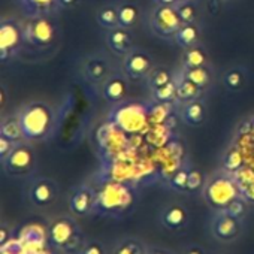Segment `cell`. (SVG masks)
Returning a JSON list of instances; mask_svg holds the SVG:
<instances>
[{"label":"cell","mask_w":254,"mask_h":254,"mask_svg":"<svg viewBox=\"0 0 254 254\" xmlns=\"http://www.w3.org/2000/svg\"><path fill=\"white\" fill-rule=\"evenodd\" d=\"M24 141L41 142L48 139L57 127L56 109L44 100H32L17 112Z\"/></svg>","instance_id":"cell-1"},{"label":"cell","mask_w":254,"mask_h":254,"mask_svg":"<svg viewBox=\"0 0 254 254\" xmlns=\"http://www.w3.org/2000/svg\"><path fill=\"white\" fill-rule=\"evenodd\" d=\"M47 238L53 248L59 251H76L79 253L84 245V232L73 217L60 215L50 221L47 227Z\"/></svg>","instance_id":"cell-2"},{"label":"cell","mask_w":254,"mask_h":254,"mask_svg":"<svg viewBox=\"0 0 254 254\" xmlns=\"http://www.w3.org/2000/svg\"><path fill=\"white\" fill-rule=\"evenodd\" d=\"M202 196L212 211H223L230 202L242 196V193L236 177L233 174L221 171L206 181Z\"/></svg>","instance_id":"cell-3"},{"label":"cell","mask_w":254,"mask_h":254,"mask_svg":"<svg viewBox=\"0 0 254 254\" xmlns=\"http://www.w3.org/2000/svg\"><path fill=\"white\" fill-rule=\"evenodd\" d=\"M135 202L133 190L120 183H108L97 191L94 212L108 217H121Z\"/></svg>","instance_id":"cell-4"},{"label":"cell","mask_w":254,"mask_h":254,"mask_svg":"<svg viewBox=\"0 0 254 254\" xmlns=\"http://www.w3.org/2000/svg\"><path fill=\"white\" fill-rule=\"evenodd\" d=\"M2 162V169L5 175L12 177V178H21V177H29L36 171L38 159L35 148L27 142H18L12 153Z\"/></svg>","instance_id":"cell-5"},{"label":"cell","mask_w":254,"mask_h":254,"mask_svg":"<svg viewBox=\"0 0 254 254\" xmlns=\"http://www.w3.org/2000/svg\"><path fill=\"white\" fill-rule=\"evenodd\" d=\"M24 38L26 44L35 48H50L59 39V27L48 15L30 17L24 23Z\"/></svg>","instance_id":"cell-6"},{"label":"cell","mask_w":254,"mask_h":254,"mask_svg":"<svg viewBox=\"0 0 254 254\" xmlns=\"http://www.w3.org/2000/svg\"><path fill=\"white\" fill-rule=\"evenodd\" d=\"M24 45V24H21L17 18L3 17L0 21V59L2 62L14 59Z\"/></svg>","instance_id":"cell-7"},{"label":"cell","mask_w":254,"mask_h":254,"mask_svg":"<svg viewBox=\"0 0 254 254\" xmlns=\"http://www.w3.org/2000/svg\"><path fill=\"white\" fill-rule=\"evenodd\" d=\"M148 109L139 103H118L112 112V121L127 133H138L148 121Z\"/></svg>","instance_id":"cell-8"},{"label":"cell","mask_w":254,"mask_h":254,"mask_svg":"<svg viewBox=\"0 0 254 254\" xmlns=\"http://www.w3.org/2000/svg\"><path fill=\"white\" fill-rule=\"evenodd\" d=\"M209 232L221 244H232L244 232V220L230 215L226 211H214L209 220Z\"/></svg>","instance_id":"cell-9"},{"label":"cell","mask_w":254,"mask_h":254,"mask_svg":"<svg viewBox=\"0 0 254 254\" xmlns=\"http://www.w3.org/2000/svg\"><path fill=\"white\" fill-rule=\"evenodd\" d=\"M60 196V186L57 181L48 177H38L35 178L27 190L29 202L39 209L51 206Z\"/></svg>","instance_id":"cell-10"},{"label":"cell","mask_w":254,"mask_h":254,"mask_svg":"<svg viewBox=\"0 0 254 254\" xmlns=\"http://www.w3.org/2000/svg\"><path fill=\"white\" fill-rule=\"evenodd\" d=\"M151 29L160 38H174L181 29L183 21L177 12L175 5L172 6H157L151 14Z\"/></svg>","instance_id":"cell-11"},{"label":"cell","mask_w":254,"mask_h":254,"mask_svg":"<svg viewBox=\"0 0 254 254\" xmlns=\"http://www.w3.org/2000/svg\"><path fill=\"white\" fill-rule=\"evenodd\" d=\"M154 67V59L151 57V54L136 47L123 59V70L127 75V78L132 81L147 78Z\"/></svg>","instance_id":"cell-12"},{"label":"cell","mask_w":254,"mask_h":254,"mask_svg":"<svg viewBox=\"0 0 254 254\" xmlns=\"http://www.w3.org/2000/svg\"><path fill=\"white\" fill-rule=\"evenodd\" d=\"M190 211L181 202H169L159 212V223L169 232H183L190 226Z\"/></svg>","instance_id":"cell-13"},{"label":"cell","mask_w":254,"mask_h":254,"mask_svg":"<svg viewBox=\"0 0 254 254\" xmlns=\"http://www.w3.org/2000/svg\"><path fill=\"white\" fill-rule=\"evenodd\" d=\"M97 200V191L88 184H81L73 189L69 199V211L73 217H88L94 212Z\"/></svg>","instance_id":"cell-14"},{"label":"cell","mask_w":254,"mask_h":254,"mask_svg":"<svg viewBox=\"0 0 254 254\" xmlns=\"http://www.w3.org/2000/svg\"><path fill=\"white\" fill-rule=\"evenodd\" d=\"M129 94V78L126 73H111L102 85V97L108 103H123Z\"/></svg>","instance_id":"cell-15"},{"label":"cell","mask_w":254,"mask_h":254,"mask_svg":"<svg viewBox=\"0 0 254 254\" xmlns=\"http://www.w3.org/2000/svg\"><path fill=\"white\" fill-rule=\"evenodd\" d=\"M106 44L114 54L124 57L135 48V38L130 33V29L115 27L112 30H108Z\"/></svg>","instance_id":"cell-16"},{"label":"cell","mask_w":254,"mask_h":254,"mask_svg":"<svg viewBox=\"0 0 254 254\" xmlns=\"http://www.w3.org/2000/svg\"><path fill=\"white\" fill-rule=\"evenodd\" d=\"M82 72H84V76L91 84H97V82H105L111 76L112 67L108 62V59H105L102 56H90L84 62Z\"/></svg>","instance_id":"cell-17"},{"label":"cell","mask_w":254,"mask_h":254,"mask_svg":"<svg viewBox=\"0 0 254 254\" xmlns=\"http://www.w3.org/2000/svg\"><path fill=\"white\" fill-rule=\"evenodd\" d=\"M180 115H181V120L187 126L200 127V126L205 124V121L208 118V105L202 97L190 100L187 103H183Z\"/></svg>","instance_id":"cell-18"},{"label":"cell","mask_w":254,"mask_h":254,"mask_svg":"<svg viewBox=\"0 0 254 254\" xmlns=\"http://www.w3.org/2000/svg\"><path fill=\"white\" fill-rule=\"evenodd\" d=\"M248 82V72L242 66H233L227 69L223 75V85L230 93H239L245 88Z\"/></svg>","instance_id":"cell-19"},{"label":"cell","mask_w":254,"mask_h":254,"mask_svg":"<svg viewBox=\"0 0 254 254\" xmlns=\"http://www.w3.org/2000/svg\"><path fill=\"white\" fill-rule=\"evenodd\" d=\"M183 67H200V66H208L209 64V54L205 45L200 42L184 50L183 57H181Z\"/></svg>","instance_id":"cell-20"},{"label":"cell","mask_w":254,"mask_h":254,"mask_svg":"<svg viewBox=\"0 0 254 254\" xmlns=\"http://www.w3.org/2000/svg\"><path fill=\"white\" fill-rule=\"evenodd\" d=\"M175 81H177V90H178V99H177L178 102L187 103L190 100L202 97L203 90L200 87H197L193 81H190L183 72L177 73Z\"/></svg>","instance_id":"cell-21"},{"label":"cell","mask_w":254,"mask_h":254,"mask_svg":"<svg viewBox=\"0 0 254 254\" xmlns=\"http://www.w3.org/2000/svg\"><path fill=\"white\" fill-rule=\"evenodd\" d=\"M118 8V21H120V27L124 29H133L139 20V8L135 2H130V0H121V2L117 3Z\"/></svg>","instance_id":"cell-22"},{"label":"cell","mask_w":254,"mask_h":254,"mask_svg":"<svg viewBox=\"0 0 254 254\" xmlns=\"http://www.w3.org/2000/svg\"><path fill=\"white\" fill-rule=\"evenodd\" d=\"M111 254H148V245L135 236H126L115 242Z\"/></svg>","instance_id":"cell-23"},{"label":"cell","mask_w":254,"mask_h":254,"mask_svg":"<svg viewBox=\"0 0 254 254\" xmlns=\"http://www.w3.org/2000/svg\"><path fill=\"white\" fill-rule=\"evenodd\" d=\"M200 27L197 26V23H191V24H183L181 29L177 32V35L174 36V41L178 47H181L183 50H187L196 44H199L200 39Z\"/></svg>","instance_id":"cell-24"},{"label":"cell","mask_w":254,"mask_h":254,"mask_svg":"<svg viewBox=\"0 0 254 254\" xmlns=\"http://www.w3.org/2000/svg\"><path fill=\"white\" fill-rule=\"evenodd\" d=\"M0 136H5L15 144L24 141V133L17 114L2 118V123H0Z\"/></svg>","instance_id":"cell-25"},{"label":"cell","mask_w":254,"mask_h":254,"mask_svg":"<svg viewBox=\"0 0 254 254\" xmlns=\"http://www.w3.org/2000/svg\"><path fill=\"white\" fill-rule=\"evenodd\" d=\"M23 9L30 15H48L53 9L59 8V0H20Z\"/></svg>","instance_id":"cell-26"},{"label":"cell","mask_w":254,"mask_h":254,"mask_svg":"<svg viewBox=\"0 0 254 254\" xmlns=\"http://www.w3.org/2000/svg\"><path fill=\"white\" fill-rule=\"evenodd\" d=\"M97 23L102 29L112 30L115 27H120V21H118V8L117 3H106L103 5L99 11H97Z\"/></svg>","instance_id":"cell-27"},{"label":"cell","mask_w":254,"mask_h":254,"mask_svg":"<svg viewBox=\"0 0 254 254\" xmlns=\"http://www.w3.org/2000/svg\"><path fill=\"white\" fill-rule=\"evenodd\" d=\"M181 72L193 81L197 87L202 90H206L212 84V72L208 66H200V67H183Z\"/></svg>","instance_id":"cell-28"},{"label":"cell","mask_w":254,"mask_h":254,"mask_svg":"<svg viewBox=\"0 0 254 254\" xmlns=\"http://www.w3.org/2000/svg\"><path fill=\"white\" fill-rule=\"evenodd\" d=\"M175 76H177V73H174L171 69H168L165 66H156L145 79H147L150 90H154V88H159L162 85L172 82L175 79Z\"/></svg>","instance_id":"cell-29"},{"label":"cell","mask_w":254,"mask_h":254,"mask_svg":"<svg viewBox=\"0 0 254 254\" xmlns=\"http://www.w3.org/2000/svg\"><path fill=\"white\" fill-rule=\"evenodd\" d=\"M244 168V156L238 147H230L223 157V171L229 174H238Z\"/></svg>","instance_id":"cell-30"},{"label":"cell","mask_w":254,"mask_h":254,"mask_svg":"<svg viewBox=\"0 0 254 254\" xmlns=\"http://www.w3.org/2000/svg\"><path fill=\"white\" fill-rule=\"evenodd\" d=\"M177 12L183 21V24H191L196 23L199 18V8L194 3V0H178L177 5Z\"/></svg>","instance_id":"cell-31"},{"label":"cell","mask_w":254,"mask_h":254,"mask_svg":"<svg viewBox=\"0 0 254 254\" xmlns=\"http://www.w3.org/2000/svg\"><path fill=\"white\" fill-rule=\"evenodd\" d=\"M151 99L154 103H171L178 99V90H177V81L162 85L159 88L151 90Z\"/></svg>","instance_id":"cell-32"},{"label":"cell","mask_w":254,"mask_h":254,"mask_svg":"<svg viewBox=\"0 0 254 254\" xmlns=\"http://www.w3.org/2000/svg\"><path fill=\"white\" fill-rule=\"evenodd\" d=\"M205 184H206L205 174L200 169H197V168H190V171H189V181H187V191L186 193H190V194L202 193Z\"/></svg>","instance_id":"cell-33"},{"label":"cell","mask_w":254,"mask_h":254,"mask_svg":"<svg viewBox=\"0 0 254 254\" xmlns=\"http://www.w3.org/2000/svg\"><path fill=\"white\" fill-rule=\"evenodd\" d=\"M189 166H183L178 171L174 172V175L169 178L168 184L171 187V190L178 191V193H186L187 191V181H189Z\"/></svg>","instance_id":"cell-34"},{"label":"cell","mask_w":254,"mask_h":254,"mask_svg":"<svg viewBox=\"0 0 254 254\" xmlns=\"http://www.w3.org/2000/svg\"><path fill=\"white\" fill-rule=\"evenodd\" d=\"M223 211L229 212L230 215H233V217H236V218L244 220L245 215H247L248 211H250V202H248L244 196H239V197H236L233 202H230V203L226 206V209H223Z\"/></svg>","instance_id":"cell-35"},{"label":"cell","mask_w":254,"mask_h":254,"mask_svg":"<svg viewBox=\"0 0 254 254\" xmlns=\"http://www.w3.org/2000/svg\"><path fill=\"white\" fill-rule=\"evenodd\" d=\"M78 254H106V247L102 241H99L96 238L85 239V242L81 247Z\"/></svg>","instance_id":"cell-36"},{"label":"cell","mask_w":254,"mask_h":254,"mask_svg":"<svg viewBox=\"0 0 254 254\" xmlns=\"http://www.w3.org/2000/svg\"><path fill=\"white\" fill-rule=\"evenodd\" d=\"M15 142H12V141H9L8 138H5V136H0V160H5L11 153H12V150L15 148Z\"/></svg>","instance_id":"cell-37"},{"label":"cell","mask_w":254,"mask_h":254,"mask_svg":"<svg viewBox=\"0 0 254 254\" xmlns=\"http://www.w3.org/2000/svg\"><path fill=\"white\" fill-rule=\"evenodd\" d=\"M181 254H209L200 244H189Z\"/></svg>","instance_id":"cell-38"},{"label":"cell","mask_w":254,"mask_h":254,"mask_svg":"<svg viewBox=\"0 0 254 254\" xmlns=\"http://www.w3.org/2000/svg\"><path fill=\"white\" fill-rule=\"evenodd\" d=\"M11 236H12V229L6 223H3L2 229H0V245L5 248V245H6V242H8V239Z\"/></svg>","instance_id":"cell-39"},{"label":"cell","mask_w":254,"mask_h":254,"mask_svg":"<svg viewBox=\"0 0 254 254\" xmlns=\"http://www.w3.org/2000/svg\"><path fill=\"white\" fill-rule=\"evenodd\" d=\"M148 254H175L172 250L160 245H148Z\"/></svg>","instance_id":"cell-40"},{"label":"cell","mask_w":254,"mask_h":254,"mask_svg":"<svg viewBox=\"0 0 254 254\" xmlns=\"http://www.w3.org/2000/svg\"><path fill=\"white\" fill-rule=\"evenodd\" d=\"M81 0H59V8L60 9H73L79 5Z\"/></svg>","instance_id":"cell-41"},{"label":"cell","mask_w":254,"mask_h":254,"mask_svg":"<svg viewBox=\"0 0 254 254\" xmlns=\"http://www.w3.org/2000/svg\"><path fill=\"white\" fill-rule=\"evenodd\" d=\"M178 0H156V3L160 5V6H172V5H177Z\"/></svg>","instance_id":"cell-42"},{"label":"cell","mask_w":254,"mask_h":254,"mask_svg":"<svg viewBox=\"0 0 254 254\" xmlns=\"http://www.w3.org/2000/svg\"><path fill=\"white\" fill-rule=\"evenodd\" d=\"M5 102H6V90L2 87V97H0V103H2V111L5 109Z\"/></svg>","instance_id":"cell-43"},{"label":"cell","mask_w":254,"mask_h":254,"mask_svg":"<svg viewBox=\"0 0 254 254\" xmlns=\"http://www.w3.org/2000/svg\"><path fill=\"white\" fill-rule=\"evenodd\" d=\"M215 254H235V253L230 251V250H221V251H218V253H215Z\"/></svg>","instance_id":"cell-44"},{"label":"cell","mask_w":254,"mask_h":254,"mask_svg":"<svg viewBox=\"0 0 254 254\" xmlns=\"http://www.w3.org/2000/svg\"><path fill=\"white\" fill-rule=\"evenodd\" d=\"M223 2H230V0H223Z\"/></svg>","instance_id":"cell-45"}]
</instances>
